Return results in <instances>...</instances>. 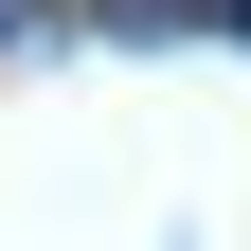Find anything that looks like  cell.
I'll return each instance as SVG.
<instances>
[{
  "label": "cell",
  "instance_id": "cell-1",
  "mask_svg": "<svg viewBox=\"0 0 251 251\" xmlns=\"http://www.w3.org/2000/svg\"><path fill=\"white\" fill-rule=\"evenodd\" d=\"M179 18H198V36H251V0H179Z\"/></svg>",
  "mask_w": 251,
  "mask_h": 251
},
{
  "label": "cell",
  "instance_id": "cell-2",
  "mask_svg": "<svg viewBox=\"0 0 251 251\" xmlns=\"http://www.w3.org/2000/svg\"><path fill=\"white\" fill-rule=\"evenodd\" d=\"M18 18H36V0H0V36H18Z\"/></svg>",
  "mask_w": 251,
  "mask_h": 251
}]
</instances>
